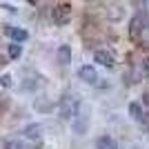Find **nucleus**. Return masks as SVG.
<instances>
[{
  "label": "nucleus",
  "mask_w": 149,
  "mask_h": 149,
  "mask_svg": "<svg viewBox=\"0 0 149 149\" xmlns=\"http://www.w3.org/2000/svg\"><path fill=\"white\" fill-rule=\"evenodd\" d=\"M143 98H145V100H143V105H147V107H149V91H147V93H145Z\"/></svg>",
  "instance_id": "obj_16"
},
{
  "label": "nucleus",
  "mask_w": 149,
  "mask_h": 149,
  "mask_svg": "<svg viewBox=\"0 0 149 149\" xmlns=\"http://www.w3.org/2000/svg\"><path fill=\"white\" fill-rule=\"evenodd\" d=\"M36 109L38 111H51V109H54V102H51V100H47V102H45V100H36Z\"/></svg>",
  "instance_id": "obj_12"
},
{
  "label": "nucleus",
  "mask_w": 149,
  "mask_h": 149,
  "mask_svg": "<svg viewBox=\"0 0 149 149\" xmlns=\"http://www.w3.org/2000/svg\"><path fill=\"white\" fill-rule=\"evenodd\" d=\"M7 54H9L11 60H18V58L22 56V47H20V42H11L9 47H7Z\"/></svg>",
  "instance_id": "obj_10"
},
{
  "label": "nucleus",
  "mask_w": 149,
  "mask_h": 149,
  "mask_svg": "<svg viewBox=\"0 0 149 149\" xmlns=\"http://www.w3.org/2000/svg\"><path fill=\"white\" fill-rule=\"evenodd\" d=\"M143 125H147V127H149V113H145V118H143Z\"/></svg>",
  "instance_id": "obj_17"
},
{
  "label": "nucleus",
  "mask_w": 149,
  "mask_h": 149,
  "mask_svg": "<svg viewBox=\"0 0 149 149\" xmlns=\"http://www.w3.org/2000/svg\"><path fill=\"white\" fill-rule=\"evenodd\" d=\"M78 78H80L82 82H87V85H96V82H98V71H96V67H91V65H82V67L78 69Z\"/></svg>",
  "instance_id": "obj_2"
},
{
  "label": "nucleus",
  "mask_w": 149,
  "mask_h": 149,
  "mask_svg": "<svg viewBox=\"0 0 149 149\" xmlns=\"http://www.w3.org/2000/svg\"><path fill=\"white\" fill-rule=\"evenodd\" d=\"M2 147L5 149H25V143L18 140V138H7L5 143H2Z\"/></svg>",
  "instance_id": "obj_11"
},
{
  "label": "nucleus",
  "mask_w": 149,
  "mask_h": 149,
  "mask_svg": "<svg viewBox=\"0 0 149 149\" xmlns=\"http://www.w3.org/2000/svg\"><path fill=\"white\" fill-rule=\"evenodd\" d=\"M25 138L31 140V143H38V140L42 138V125H38V123L27 125V127H25Z\"/></svg>",
  "instance_id": "obj_6"
},
{
  "label": "nucleus",
  "mask_w": 149,
  "mask_h": 149,
  "mask_svg": "<svg viewBox=\"0 0 149 149\" xmlns=\"http://www.w3.org/2000/svg\"><path fill=\"white\" fill-rule=\"evenodd\" d=\"M11 85V76H2V87H9Z\"/></svg>",
  "instance_id": "obj_14"
},
{
  "label": "nucleus",
  "mask_w": 149,
  "mask_h": 149,
  "mask_svg": "<svg viewBox=\"0 0 149 149\" xmlns=\"http://www.w3.org/2000/svg\"><path fill=\"white\" fill-rule=\"evenodd\" d=\"M143 69H145V76L149 78V56L145 58V62H143Z\"/></svg>",
  "instance_id": "obj_13"
},
{
  "label": "nucleus",
  "mask_w": 149,
  "mask_h": 149,
  "mask_svg": "<svg viewBox=\"0 0 149 149\" xmlns=\"http://www.w3.org/2000/svg\"><path fill=\"white\" fill-rule=\"evenodd\" d=\"M129 36L140 49H149V11L147 9H140V11L131 18Z\"/></svg>",
  "instance_id": "obj_1"
},
{
  "label": "nucleus",
  "mask_w": 149,
  "mask_h": 149,
  "mask_svg": "<svg viewBox=\"0 0 149 149\" xmlns=\"http://www.w3.org/2000/svg\"><path fill=\"white\" fill-rule=\"evenodd\" d=\"M129 118L131 120H136V123H143V118H145V109H143V102H129Z\"/></svg>",
  "instance_id": "obj_8"
},
{
  "label": "nucleus",
  "mask_w": 149,
  "mask_h": 149,
  "mask_svg": "<svg viewBox=\"0 0 149 149\" xmlns=\"http://www.w3.org/2000/svg\"><path fill=\"white\" fill-rule=\"evenodd\" d=\"M134 2H136L138 7H143V9H145V7H149V0H134Z\"/></svg>",
  "instance_id": "obj_15"
},
{
  "label": "nucleus",
  "mask_w": 149,
  "mask_h": 149,
  "mask_svg": "<svg viewBox=\"0 0 149 149\" xmlns=\"http://www.w3.org/2000/svg\"><path fill=\"white\" fill-rule=\"evenodd\" d=\"M93 60L100 62V65H102V67H107V69H111L113 65H116L113 54H111V51H107V49H96V51H93Z\"/></svg>",
  "instance_id": "obj_3"
},
{
  "label": "nucleus",
  "mask_w": 149,
  "mask_h": 149,
  "mask_svg": "<svg viewBox=\"0 0 149 149\" xmlns=\"http://www.w3.org/2000/svg\"><path fill=\"white\" fill-rule=\"evenodd\" d=\"M56 58H58V65H60V67H69V65H71V47H69V45L58 47Z\"/></svg>",
  "instance_id": "obj_7"
},
{
  "label": "nucleus",
  "mask_w": 149,
  "mask_h": 149,
  "mask_svg": "<svg viewBox=\"0 0 149 149\" xmlns=\"http://www.w3.org/2000/svg\"><path fill=\"white\" fill-rule=\"evenodd\" d=\"M5 36H9L13 42H25L29 33L25 29H20V27H11V25H5Z\"/></svg>",
  "instance_id": "obj_4"
},
{
  "label": "nucleus",
  "mask_w": 149,
  "mask_h": 149,
  "mask_svg": "<svg viewBox=\"0 0 149 149\" xmlns=\"http://www.w3.org/2000/svg\"><path fill=\"white\" fill-rule=\"evenodd\" d=\"M27 2H31V5H33V2H38V0H27Z\"/></svg>",
  "instance_id": "obj_18"
},
{
  "label": "nucleus",
  "mask_w": 149,
  "mask_h": 149,
  "mask_svg": "<svg viewBox=\"0 0 149 149\" xmlns=\"http://www.w3.org/2000/svg\"><path fill=\"white\" fill-rule=\"evenodd\" d=\"M96 149H120V145L113 140L111 136H100L96 140Z\"/></svg>",
  "instance_id": "obj_9"
},
{
  "label": "nucleus",
  "mask_w": 149,
  "mask_h": 149,
  "mask_svg": "<svg viewBox=\"0 0 149 149\" xmlns=\"http://www.w3.org/2000/svg\"><path fill=\"white\" fill-rule=\"evenodd\" d=\"M69 18H71V7L69 5H60L54 9V22L56 25H65V22H69Z\"/></svg>",
  "instance_id": "obj_5"
}]
</instances>
